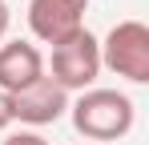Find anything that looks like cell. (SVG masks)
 Here are the masks:
<instances>
[{"instance_id":"9","label":"cell","mask_w":149,"mask_h":145,"mask_svg":"<svg viewBox=\"0 0 149 145\" xmlns=\"http://www.w3.org/2000/svg\"><path fill=\"white\" fill-rule=\"evenodd\" d=\"M8 20H12V16H8V4L0 0V40H4V32H8Z\"/></svg>"},{"instance_id":"6","label":"cell","mask_w":149,"mask_h":145,"mask_svg":"<svg viewBox=\"0 0 149 145\" xmlns=\"http://www.w3.org/2000/svg\"><path fill=\"white\" fill-rule=\"evenodd\" d=\"M45 77V52L32 40H4L0 45V93L16 97Z\"/></svg>"},{"instance_id":"5","label":"cell","mask_w":149,"mask_h":145,"mask_svg":"<svg viewBox=\"0 0 149 145\" xmlns=\"http://www.w3.org/2000/svg\"><path fill=\"white\" fill-rule=\"evenodd\" d=\"M69 113V93L49 81V77H40L36 85H28L24 93L12 97V121H20L28 129H40V125H56V121Z\"/></svg>"},{"instance_id":"2","label":"cell","mask_w":149,"mask_h":145,"mask_svg":"<svg viewBox=\"0 0 149 145\" xmlns=\"http://www.w3.org/2000/svg\"><path fill=\"white\" fill-rule=\"evenodd\" d=\"M45 77L56 81L65 93H85V89H93V81L101 77V40L89 32V28H81V32H73L69 40L52 45L49 61H45Z\"/></svg>"},{"instance_id":"3","label":"cell","mask_w":149,"mask_h":145,"mask_svg":"<svg viewBox=\"0 0 149 145\" xmlns=\"http://www.w3.org/2000/svg\"><path fill=\"white\" fill-rule=\"evenodd\" d=\"M101 69L117 72L133 85L149 81V28L141 20H121L101 40Z\"/></svg>"},{"instance_id":"7","label":"cell","mask_w":149,"mask_h":145,"mask_svg":"<svg viewBox=\"0 0 149 145\" xmlns=\"http://www.w3.org/2000/svg\"><path fill=\"white\" fill-rule=\"evenodd\" d=\"M0 145H49V141H45L36 129H16V133H8Z\"/></svg>"},{"instance_id":"8","label":"cell","mask_w":149,"mask_h":145,"mask_svg":"<svg viewBox=\"0 0 149 145\" xmlns=\"http://www.w3.org/2000/svg\"><path fill=\"white\" fill-rule=\"evenodd\" d=\"M12 125V97L8 93H0V133Z\"/></svg>"},{"instance_id":"4","label":"cell","mask_w":149,"mask_h":145,"mask_svg":"<svg viewBox=\"0 0 149 145\" xmlns=\"http://www.w3.org/2000/svg\"><path fill=\"white\" fill-rule=\"evenodd\" d=\"M85 8L89 0H28V28L36 40L61 45L85 28Z\"/></svg>"},{"instance_id":"1","label":"cell","mask_w":149,"mask_h":145,"mask_svg":"<svg viewBox=\"0 0 149 145\" xmlns=\"http://www.w3.org/2000/svg\"><path fill=\"white\" fill-rule=\"evenodd\" d=\"M69 113L85 141H121L137 117L133 101L117 89H85L77 101H69Z\"/></svg>"}]
</instances>
